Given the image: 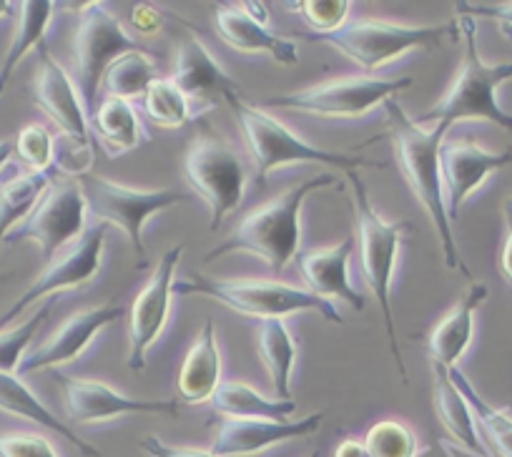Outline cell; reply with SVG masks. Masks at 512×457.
I'll return each instance as SVG.
<instances>
[{"label": "cell", "instance_id": "1", "mask_svg": "<svg viewBox=\"0 0 512 457\" xmlns=\"http://www.w3.org/2000/svg\"><path fill=\"white\" fill-rule=\"evenodd\" d=\"M384 108H387V124H390L392 144H395L397 164H400L402 176L410 184L415 199L420 201L422 209L430 216L432 226H435L447 269H457L465 277H470V269L462 262L460 249H457L452 219L447 214L445 186H442L440 151L452 126L440 121L430 131H425L415 119L407 116L405 108L395 98L384 101Z\"/></svg>", "mask_w": 512, "mask_h": 457}, {"label": "cell", "instance_id": "2", "mask_svg": "<svg viewBox=\"0 0 512 457\" xmlns=\"http://www.w3.org/2000/svg\"><path fill=\"white\" fill-rule=\"evenodd\" d=\"M334 184H337V176L317 174L299 186L287 189L277 199L262 204L259 209L249 211L234 232L206 254L204 262H214V259L234 252H246L264 259L274 272H282L299 257V242H302V221L299 219H302L304 201L312 191Z\"/></svg>", "mask_w": 512, "mask_h": 457}, {"label": "cell", "instance_id": "3", "mask_svg": "<svg viewBox=\"0 0 512 457\" xmlns=\"http://www.w3.org/2000/svg\"><path fill=\"white\" fill-rule=\"evenodd\" d=\"M349 186H352V204L354 219H357V247L359 259H362V277L367 287L372 289L379 309L384 317V329H387V342L390 352L397 362L402 382L407 385V367L402 360L400 345H397V324L395 312H392V277H395V264L400 257L402 234L410 232V221H387L379 216L372 206L367 184L357 171H347Z\"/></svg>", "mask_w": 512, "mask_h": 457}, {"label": "cell", "instance_id": "4", "mask_svg": "<svg viewBox=\"0 0 512 457\" xmlns=\"http://www.w3.org/2000/svg\"><path fill=\"white\" fill-rule=\"evenodd\" d=\"M460 38L465 41L460 71L447 88L445 98L430 111L417 116V124H457V121H490L500 129L512 131V113L497 103V88L512 78V63H485L477 51L475 18L460 16Z\"/></svg>", "mask_w": 512, "mask_h": 457}, {"label": "cell", "instance_id": "5", "mask_svg": "<svg viewBox=\"0 0 512 457\" xmlns=\"http://www.w3.org/2000/svg\"><path fill=\"white\" fill-rule=\"evenodd\" d=\"M209 297L224 307L264 319H284L297 312H317L319 317L332 324H344L337 304L329 299L317 297L307 289H297L292 284L277 282V279H216L194 272L184 282L174 284V297Z\"/></svg>", "mask_w": 512, "mask_h": 457}, {"label": "cell", "instance_id": "6", "mask_svg": "<svg viewBox=\"0 0 512 457\" xmlns=\"http://www.w3.org/2000/svg\"><path fill=\"white\" fill-rule=\"evenodd\" d=\"M307 41L329 43L344 56L352 58L364 71L397 61L412 51L432 53L445 41H460V23H440V26H407V23L377 21L362 18L352 21L332 33H302Z\"/></svg>", "mask_w": 512, "mask_h": 457}, {"label": "cell", "instance_id": "7", "mask_svg": "<svg viewBox=\"0 0 512 457\" xmlns=\"http://www.w3.org/2000/svg\"><path fill=\"white\" fill-rule=\"evenodd\" d=\"M231 111L236 113L239 119L241 131H244V139L249 144L251 159L256 164V179L259 184L267 181V176L272 174L274 169L287 164H324L332 166V169L339 171H357L364 169V166H377V169H384V161H372L364 159L359 154H349V151H327L317 149L309 141L299 139L287 124H282L279 119H274L272 113L262 111V108L251 106L244 98H236L234 103H229Z\"/></svg>", "mask_w": 512, "mask_h": 457}, {"label": "cell", "instance_id": "8", "mask_svg": "<svg viewBox=\"0 0 512 457\" xmlns=\"http://www.w3.org/2000/svg\"><path fill=\"white\" fill-rule=\"evenodd\" d=\"M184 174L191 191L209 206V229L219 232L226 216L239 209L244 201L249 171H246L241 156L214 126L201 121L199 131L186 149Z\"/></svg>", "mask_w": 512, "mask_h": 457}, {"label": "cell", "instance_id": "9", "mask_svg": "<svg viewBox=\"0 0 512 457\" xmlns=\"http://www.w3.org/2000/svg\"><path fill=\"white\" fill-rule=\"evenodd\" d=\"M76 181L83 191V199H86V209L96 219L118 226L126 234V239L134 247L139 269H146V264H149L144 244L146 221L159 211L194 199V194H189V191L131 189V186H123L118 181L106 179V176L93 174V171H81Z\"/></svg>", "mask_w": 512, "mask_h": 457}, {"label": "cell", "instance_id": "10", "mask_svg": "<svg viewBox=\"0 0 512 457\" xmlns=\"http://www.w3.org/2000/svg\"><path fill=\"white\" fill-rule=\"evenodd\" d=\"M412 86V78H374L347 76L304 91H289L282 96H269L267 108H287V111L309 113L319 119H364L369 111L384 106L395 93Z\"/></svg>", "mask_w": 512, "mask_h": 457}, {"label": "cell", "instance_id": "11", "mask_svg": "<svg viewBox=\"0 0 512 457\" xmlns=\"http://www.w3.org/2000/svg\"><path fill=\"white\" fill-rule=\"evenodd\" d=\"M131 51H146V48L123 31L121 21L108 11L106 3H86L73 41V81L88 116L96 113V98L108 66Z\"/></svg>", "mask_w": 512, "mask_h": 457}, {"label": "cell", "instance_id": "12", "mask_svg": "<svg viewBox=\"0 0 512 457\" xmlns=\"http://www.w3.org/2000/svg\"><path fill=\"white\" fill-rule=\"evenodd\" d=\"M86 214V199L78 181L48 186L31 216L16 226L3 244L36 242L41 247L43 262H53L58 249L86 234Z\"/></svg>", "mask_w": 512, "mask_h": 457}, {"label": "cell", "instance_id": "13", "mask_svg": "<svg viewBox=\"0 0 512 457\" xmlns=\"http://www.w3.org/2000/svg\"><path fill=\"white\" fill-rule=\"evenodd\" d=\"M184 249V244H176L169 252H164L146 287L131 304V312H128V319H131V324H128V370H144L146 355L164 334L166 322H169L171 299H174L176 269H179Z\"/></svg>", "mask_w": 512, "mask_h": 457}, {"label": "cell", "instance_id": "14", "mask_svg": "<svg viewBox=\"0 0 512 457\" xmlns=\"http://www.w3.org/2000/svg\"><path fill=\"white\" fill-rule=\"evenodd\" d=\"M103 249H106V226H93L76 242V247L66 257L56 259L46 267V272L8 307L6 314H0V329L11 324L18 314L26 312L31 304H36L43 297H56L61 292L86 287L96 274L101 272Z\"/></svg>", "mask_w": 512, "mask_h": 457}, {"label": "cell", "instance_id": "15", "mask_svg": "<svg viewBox=\"0 0 512 457\" xmlns=\"http://www.w3.org/2000/svg\"><path fill=\"white\" fill-rule=\"evenodd\" d=\"M63 405L68 417L78 425H93L123 415H179V400H134L113 390L106 382L56 372Z\"/></svg>", "mask_w": 512, "mask_h": 457}, {"label": "cell", "instance_id": "16", "mask_svg": "<svg viewBox=\"0 0 512 457\" xmlns=\"http://www.w3.org/2000/svg\"><path fill=\"white\" fill-rule=\"evenodd\" d=\"M33 101L73 144L83 146V149L91 144L88 113L86 106H83L81 93H78L76 81L51 56L46 43L38 48V73L36 83H33Z\"/></svg>", "mask_w": 512, "mask_h": 457}, {"label": "cell", "instance_id": "17", "mask_svg": "<svg viewBox=\"0 0 512 457\" xmlns=\"http://www.w3.org/2000/svg\"><path fill=\"white\" fill-rule=\"evenodd\" d=\"M512 164V149L490 151L477 146L475 141H452L442 144L440 169L445 186L447 214L455 219L467 199L485 184L487 176L502 171Z\"/></svg>", "mask_w": 512, "mask_h": 457}, {"label": "cell", "instance_id": "18", "mask_svg": "<svg viewBox=\"0 0 512 457\" xmlns=\"http://www.w3.org/2000/svg\"><path fill=\"white\" fill-rule=\"evenodd\" d=\"M171 81L184 91L191 103H201L204 108H211L216 101L234 103L236 98H244L239 83L224 71V66L211 56L204 41L194 33L181 38Z\"/></svg>", "mask_w": 512, "mask_h": 457}, {"label": "cell", "instance_id": "19", "mask_svg": "<svg viewBox=\"0 0 512 457\" xmlns=\"http://www.w3.org/2000/svg\"><path fill=\"white\" fill-rule=\"evenodd\" d=\"M123 314H126V309L121 304H106V307L83 309V312L71 314L48 342H43L36 352H31L21 362V372L31 375V372L51 370V367L78 360L96 339V334L108 324L118 322Z\"/></svg>", "mask_w": 512, "mask_h": 457}, {"label": "cell", "instance_id": "20", "mask_svg": "<svg viewBox=\"0 0 512 457\" xmlns=\"http://www.w3.org/2000/svg\"><path fill=\"white\" fill-rule=\"evenodd\" d=\"M324 412L302 417L297 422L279 420H221L219 432L214 437L211 452L216 457H246L264 452L274 445H282L297 437H309L322 427Z\"/></svg>", "mask_w": 512, "mask_h": 457}, {"label": "cell", "instance_id": "21", "mask_svg": "<svg viewBox=\"0 0 512 457\" xmlns=\"http://www.w3.org/2000/svg\"><path fill=\"white\" fill-rule=\"evenodd\" d=\"M357 237L349 234L342 242L327 249H314V252H299V272H302L307 292L317 294L322 299H342L354 312L364 309V297L349 284V257L354 252Z\"/></svg>", "mask_w": 512, "mask_h": 457}, {"label": "cell", "instance_id": "22", "mask_svg": "<svg viewBox=\"0 0 512 457\" xmlns=\"http://www.w3.org/2000/svg\"><path fill=\"white\" fill-rule=\"evenodd\" d=\"M216 33L229 48L241 53H267L282 66H297V43L269 31L262 21L244 11V6H216Z\"/></svg>", "mask_w": 512, "mask_h": 457}, {"label": "cell", "instance_id": "23", "mask_svg": "<svg viewBox=\"0 0 512 457\" xmlns=\"http://www.w3.org/2000/svg\"><path fill=\"white\" fill-rule=\"evenodd\" d=\"M490 297V289L487 284L475 282L465 292V297L440 319L435 329L430 334V342H427V352H430L432 365H440L445 370H455L457 362L462 360V355L467 352L472 342V334H475V314L480 312L482 304Z\"/></svg>", "mask_w": 512, "mask_h": 457}, {"label": "cell", "instance_id": "24", "mask_svg": "<svg viewBox=\"0 0 512 457\" xmlns=\"http://www.w3.org/2000/svg\"><path fill=\"white\" fill-rule=\"evenodd\" d=\"M221 382L224 380H221V352L216 345V329L214 322L206 319L179 370V380H176L179 400L186 405L209 402Z\"/></svg>", "mask_w": 512, "mask_h": 457}, {"label": "cell", "instance_id": "25", "mask_svg": "<svg viewBox=\"0 0 512 457\" xmlns=\"http://www.w3.org/2000/svg\"><path fill=\"white\" fill-rule=\"evenodd\" d=\"M432 370H435V412L447 435L472 457H492L482 442V435L477 432V422L470 405L452 382L450 370L440 365H432Z\"/></svg>", "mask_w": 512, "mask_h": 457}, {"label": "cell", "instance_id": "26", "mask_svg": "<svg viewBox=\"0 0 512 457\" xmlns=\"http://www.w3.org/2000/svg\"><path fill=\"white\" fill-rule=\"evenodd\" d=\"M0 410L8 412V415L23 417V420L28 422H36V425L46 427V430L58 432V435L66 437L71 445H76V450L83 452L86 457H101V452H98L96 447L88 445L78 432H73L66 422L58 420L56 412L48 410L41 402V397H38L18 375L0 372Z\"/></svg>", "mask_w": 512, "mask_h": 457}, {"label": "cell", "instance_id": "27", "mask_svg": "<svg viewBox=\"0 0 512 457\" xmlns=\"http://www.w3.org/2000/svg\"><path fill=\"white\" fill-rule=\"evenodd\" d=\"M91 124L111 159L139 149L141 144L149 141V134L141 124L136 108L123 98H103L91 116Z\"/></svg>", "mask_w": 512, "mask_h": 457}, {"label": "cell", "instance_id": "28", "mask_svg": "<svg viewBox=\"0 0 512 457\" xmlns=\"http://www.w3.org/2000/svg\"><path fill=\"white\" fill-rule=\"evenodd\" d=\"M256 347L269 372L277 400H292V377L297 362V342L284 319H264L256 332Z\"/></svg>", "mask_w": 512, "mask_h": 457}, {"label": "cell", "instance_id": "29", "mask_svg": "<svg viewBox=\"0 0 512 457\" xmlns=\"http://www.w3.org/2000/svg\"><path fill=\"white\" fill-rule=\"evenodd\" d=\"M209 402L216 412H221L224 417H231V420L287 422V417L292 412H297V402L294 400H269L262 392H256L254 387L234 380L221 382Z\"/></svg>", "mask_w": 512, "mask_h": 457}, {"label": "cell", "instance_id": "30", "mask_svg": "<svg viewBox=\"0 0 512 457\" xmlns=\"http://www.w3.org/2000/svg\"><path fill=\"white\" fill-rule=\"evenodd\" d=\"M53 8H56V3H51V0H26V3H18L16 36H13L11 48H8L6 61L0 66V93L6 91L13 71L26 58V53L46 43V31L53 18Z\"/></svg>", "mask_w": 512, "mask_h": 457}, {"label": "cell", "instance_id": "31", "mask_svg": "<svg viewBox=\"0 0 512 457\" xmlns=\"http://www.w3.org/2000/svg\"><path fill=\"white\" fill-rule=\"evenodd\" d=\"M48 186H51L48 174H38V171L18 174L6 184H0V244L6 242V237L16 226H21L31 216Z\"/></svg>", "mask_w": 512, "mask_h": 457}, {"label": "cell", "instance_id": "32", "mask_svg": "<svg viewBox=\"0 0 512 457\" xmlns=\"http://www.w3.org/2000/svg\"><path fill=\"white\" fill-rule=\"evenodd\" d=\"M452 382H455L457 390L462 392V397L470 405L475 422L480 425L482 435H485L487 445L495 452V457H512V415L510 410H502V407H492L480 392L475 390L470 380L462 375L460 370H450Z\"/></svg>", "mask_w": 512, "mask_h": 457}, {"label": "cell", "instance_id": "33", "mask_svg": "<svg viewBox=\"0 0 512 457\" xmlns=\"http://www.w3.org/2000/svg\"><path fill=\"white\" fill-rule=\"evenodd\" d=\"M156 81V66L151 61L149 51H131L123 53L121 58L108 66L106 76H103L101 88L108 91L111 98H139L149 91L151 83Z\"/></svg>", "mask_w": 512, "mask_h": 457}, {"label": "cell", "instance_id": "34", "mask_svg": "<svg viewBox=\"0 0 512 457\" xmlns=\"http://www.w3.org/2000/svg\"><path fill=\"white\" fill-rule=\"evenodd\" d=\"M144 108L151 124L161 126V129H179L196 119L191 101L171 78H156L151 83L149 91L144 93Z\"/></svg>", "mask_w": 512, "mask_h": 457}, {"label": "cell", "instance_id": "35", "mask_svg": "<svg viewBox=\"0 0 512 457\" xmlns=\"http://www.w3.org/2000/svg\"><path fill=\"white\" fill-rule=\"evenodd\" d=\"M364 447L372 457H417L415 432L400 420H379L369 427Z\"/></svg>", "mask_w": 512, "mask_h": 457}, {"label": "cell", "instance_id": "36", "mask_svg": "<svg viewBox=\"0 0 512 457\" xmlns=\"http://www.w3.org/2000/svg\"><path fill=\"white\" fill-rule=\"evenodd\" d=\"M51 307L53 299H48V302L43 304L33 317H28L26 322L8 329V332H0V372L18 375L16 370H21L23 355H26L28 345L33 342V337H36V332L41 329V324L46 322L48 314H51Z\"/></svg>", "mask_w": 512, "mask_h": 457}, {"label": "cell", "instance_id": "37", "mask_svg": "<svg viewBox=\"0 0 512 457\" xmlns=\"http://www.w3.org/2000/svg\"><path fill=\"white\" fill-rule=\"evenodd\" d=\"M287 8H294V13L307 21V26L312 28L309 33H332L347 26L352 3L349 0H297V3H287Z\"/></svg>", "mask_w": 512, "mask_h": 457}, {"label": "cell", "instance_id": "38", "mask_svg": "<svg viewBox=\"0 0 512 457\" xmlns=\"http://www.w3.org/2000/svg\"><path fill=\"white\" fill-rule=\"evenodd\" d=\"M16 154L31 166V171L48 174L53 166L56 151H53V134L43 124H31L18 134Z\"/></svg>", "mask_w": 512, "mask_h": 457}, {"label": "cell", "instance_id": "39", "mask_svg": "<svg viewBox=\"0 0 512 457\" xmlns=\"http://www.w3.org/2000/svg\"><path fill=\"white\" fill-rule=\"evenodd\" d=\"M0 457H58V452L46 437L16 432V435H0Z\"/></svg>", "mask_w": 512, "mask_h": 457}, {"label": "cell", "instance_id": "40", "mask_svg": "<svg viewBox=\"0 0 512 457\" xmlns=\"http://www.w3.org/2000/svg\"><path fill=\"white\" fill-rule=\"evenodd\" d=\"M460 16L492 18L500 26H512V3H457Z\"/></svg>", "mask_w": 512, "mask_h": 457}, {"label": "cell", "instance_id": "41", "mask_svg": "<svg viewBox=\"0 0 512 457\" xmlns=\"http://www.w3.org/2000/svg\"><path fill=\"white\" fill-rule=\"evenodd\" d=\"M141 450L149 452L151 457H216L211 450H199V447H181V445H166L156 435H149L141 440Z\"/></svg>", "mask_w": 512, "mask_h": 457}, {"label": "cell", "instance_id": "42", "mask_svg": "<svg viewBox=\"0 0 512 457\" xmlns=\"http://www.w3.org/2000/svg\"><path fill=\"white\" fill-rule=\"evenodd\" d=\"M500 274L512 287V196L505 201V239L500 247Z\"/></svg>", "mask_w": 512, "mask_h": 457}, {"label": "cell", "instance_id": "43", "mask_svg": "<svg viewBox=\"0 0 512 457\" xmlns=\"http://www.w3.org/2000/svg\"><path fill=\"white\" fill-rule=\"evenodd\" d=\"M161 18H164V13L154 6H136L134 13H131V23H134V28L139 33H146V36L159 31Z\"/></svg>", "mask_w": 512, "mask_h": 457}, {"label": "cell", "instance_id": "44", "mask_svg": "<svg viewBox=\"0 0 512 457\" xmlns=\"http://www.w3.org/2000/svg\"><path fill=\"white\" fill-rule=\"evenodd\" d=\"M334 457H372V455L367 452L364 442L354 440V437H347V440H342L337 445V450H334Z\"/></svg>", "mask_w": 512, "mask_h": 457}, {"label": "cell", "instance_id": "45", "mask_svg": "<svg viewBox=\"0 0 512 457\" xmlns=\"http://www.w3.org/2000/svg\"><path fill=\"white\" fill-rule=\"evenodd\" d=\"M241 6H244V11L249 13V16H254L256 21H262L264 26H267L269 13H267V6H264V3H251V0H246V3H241Z\"/></svg>", "mask_w": 512, "mask_h": 457}, {"label": "cell", "instance_id": "46", "mask_svg": "<svg viewBox=\"0 0 512 457\" xmlns=\"http://www.w3.org/2000/svg\"><path fill=\"white\" fill-rule=\"evenodd\" d=\"M13 154H16V141H0V169L11 161Z\"/></svg>", "mask_w": 512, "mask_h": 457}, {"label": "cell", "instance_id": "47", "mask_svg": "<svg viewBox=\"0 0 512 457\" xmlns=\"http://www.w3.org/2000/svg\"><path fill=\"white\" fill-rule=\"evenodd\" d=\"M13 3H6V0H0V18H8V16H13Z\"/></svg>", "mask_w": 512, "mask_h": 457}, {"label": "cell", "instance_id": "48", "mask_svg": "<svg viewBox=\"0 0 512 457\" xmlns=\"http://www.w3.org/2000/svg\"><path fill=\"white\" fill-rule=\"evenodd\" d=\"M500 33L512 43V26H500Z\"/></svg>", "mask_w": 512, "mask_h": 457}, {"label": "cell", "instance_id": "49", "mask_svg": "<svg viewBox=\"0 0 512 457\" xmlns=\"http://www.w3.org/2000/svg\"><path fill=\"white\" fill-rule=\"evenodd\" d=\"M309 457H322V455H319V452H312V455H309Z\"/></svg>", "mask_w": 512, "mask_h": 457}, {"label": "cell", "instance_id": "50", "mask_svg": "<svg viewBox=\"0 0 512 457\" xmlns=\"http://www.w3.org/2000/svg\"><path fill=\"white\" fill-rule=\"evenodd\" d=\"M3 279H6V277H0V282H3Z\"/></svg>", "mask_w": 512, "mask_h": 457}]
</instances>
